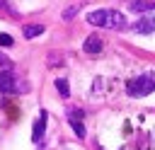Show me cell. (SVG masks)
<instances>
[{
	"mask_svg": "<svg viewBox=\"0 0 155 150\" xmlns=\"http://www.w3.org/2000/svg\"><path fill=\"white\" fill-rule=\"evenodd\" d=\"M87 22L92 27H107V29H126V17L116 10H92L87 15Z\"/></svg>",
	"mask_w": 155,
	"mask_h": 150,
	"instance_id": "6da1fadb",
	"label": "cell"
},
{
	"mask_svg": "<svg viewBox=\"0 0 155 150\" xmlns=\"http://www.w3.org/2000/svg\"><path fill=\"white\" fill-rule=\"evenodd\" d=\"M155 92V73H145V75H138L133 77L128 85H126V94L128 97H145Z\"/></svg>",
	"mask_w": 155,
	"mask_h": 150,
	"instance_id": "7a4b0ae2",
	"label": "cell"
},
{
	"mask_svg": "<svg viewBox=\"0 0 155 150\" xmlns=\"http://www.w3.org/2000/svg\"><path fill=\"white\" fill-rule=\"evenodd\" d=\"M27 90H29V87H27V82H19V80H17V75H15L10 68L0 70V92H2V94L27 92Z\"/></svg>",
	"mask_w": 155,
	"mask_h": 150,
	"instance_id": "3957f363",
	"label": "cell"
},
{
	"mask_svg": "<svg viewBox=\"0 0 155 150\" xmlns=\"http://www.w3.org/2000/svg\"><path fill=\"white\" fill-rule=\"evenodd\" d=\"M82 111L80 109H70L68 111V123L73 126V131H75V135L78 138H85V126H82Z\"/></svg>",
	"mask_w": 155,
	"mask_h": 150,
	"instance_id": "277c9868",
	"label": "cell"
},
{
	"mask_svg": "<svg viewBox=\"0 0 155 150\" xmlns=\"http://www.w3.org/2000/svg\"><path fill=\"white\" fill-rule=\"evenodd\" d=\"M133 31H136V34H153V31H155V15L140 17V19L133 24Z\"/></svg>",
	"mask_w": 155,
	"mask_h": 150,
	"instance_id": "5b68a950",
	"label": "cell"
},
{
	"mask_svg": "<svg viewBox=\"0 0 155 150\" xmlns=\"http://www.w3.org/2000/svg\"><path fill=\"white\" fill-rule=\"evenodd\" d=\"M46 119H48V114L41 111L39 119H36V123H34V131H31V140H34V143H41V138H44V133H46Z\"/></svg>",
	"mask_w": 155,
	"mask_h": 150,
	"instance_id": "8992f818",
	"label": "cell"
},
{
	"mask_svg": "<svg viewBox=\"0 0 155 150\" xmlns=\"http://www.w3.org/2000/svg\"><path fill=\"white\" fill-rule=\"evenodd\" d=\"M82 51H85V53H99V51H102V39H99L97 34L87 36L85 44H82Z\"/></svg>",
	"mask_w": 155,
	"mask_h": 150,
	"instance_id": "52a82bcc",
	"label": "cell"
},
{
	"mask_svg": "<svg viewBox=\"0 0 155 150\" xmlns=\"http://www.w3.org/2000/svg\"><path fill=\"white\" fill-rule=\"evenodd\" d=\"M22 34H24V39H34V36L44 34V27H41V24H27V27L22 29Z\"/></svg>",
	"mask_w": 155,
	"mask_h": 150,
	"instance_id": "ba28073f",
	"label": "cell"
},
{
	"mask_svg": "<svg viewBox=\"0 0 155 150\" xmlns=\"http://www.w3.org/2000/svg\"><path fill=\"white\" fill-rule=\"evenodd\" d=\"M131 10H136V12L155 10V2H153V0H133V2H131Z\"/></svg>",
	"mask_w": 155,
	"mask_h": 150,
	"instance_id": "9c48e42d",
	"label": "cell"
},
{
	"mask_svg": "<svg viewBox=\"0 0 155 150\" xmlns=\"http://www.w3.org/2000/svg\"><path fill=\"white\" fill-rule=\"evenodd\" d=\"M56 90L61 92V97H68V94H70V87H68V80H63V77H58V80H56Z\"/></svg>",
	"mask_w": 155,
	"mask_h": 150,
	"instance_id": "30bf717a",
	"label": "cell"
},
{
	"mask_svg": "<svg viewBox=\"0 0 155 150\" xmlns=\"http://www.w3.org/2000/svg\"><path fill=\"white\" fill-rule=\"evenodd\" d=\"M78 10H80L78 5H73V7H68V10H63V19H73V17L78 15Z\"/></svg>",
	"mask_w": 155,
	"mask_h": 150,
	"instance_id": "8fae6325",
	"label": "cell"
},
{
	"mask_svg": "<svg viewBox=\"0 0 155 150\" xmlns=\"http://www.w3.org/2000/svg\"><path fill=\"white\" fill-rule=\"evenodd\" d=\"M0 44L2 46H12V36L10 34H0Z\"/></svg>",
	"mask_w": 155,
	"mask_h": 150,
	"instance_id": "7c38bea8",
	"label": "cell"
},
{
	"mask_svg": "<svg viewBox=\"0 0 155 150\" xmlns=\"http://www.w3.org/2000/svg\"><path fill=\"white\" fill-rule=\"evenodd\" d=\"M56 63L61 65V56H56V53H51V56H48V65H56Z\"/></svg>",
	"mask_w": 155,
	"mask_h": 150,
	"instance_id": "4fadbf2b",
	"label": "cell"
},
{
	"mask_svg": "<svg viewBox=\"0 0 155 150\" xmlns=\"http://www.w3.org/2000/svg\"><path fill=\"white\" fill-rule=\"evenodd\" d=\"M0 10H5V12H10V15H15V10L10 7V2H5V0H0Z\"/></svg>",
	"mask_w": 155,
	"mask_h": 150,
	"instance_id": "5bb4252c",
	"label": "cell"
},
{
	"mask_svg": "<svg viewBox=\"0 0 155 150\" xmlns=\"http://www.w3.org/2000/svg\"><path fill=\"white\" fill-rule=\"evenodd\" d=\"M0 65H5V68H10V58H7V56H2V53H0Z\"/></svg>",
	"mask_w": 155,
	"mask_h": 150,
	"instance_id": "9a60e30c",
	"label": "cell"
}]
</instances>
